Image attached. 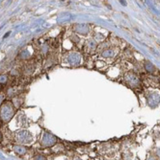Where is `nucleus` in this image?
<instances>
[{
	"instance_id": "f257e3e1",
	"label": "nucleus",
	"mask_w": 160,
	"mask_h": 160,
	"mask_svg": "<svg viewBox=\"0 0 160 160\" xmlns=\"http://www.w3.org/2000/svg\"><path fill=\"white\" fill-rule=\"evenodd\" d=\"M1 89H2V87H1V85H0V91H1Z\"/></svg>"
}]
</instances>
